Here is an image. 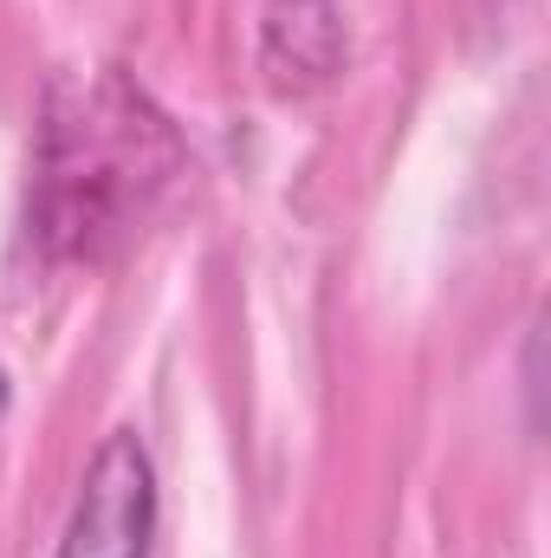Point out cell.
I'll use <instances>...</instances> for the list:
<instances>
[{"label": "cell", "mask_w": 551, "mask_h": 558, "mask_svg": "<svg viewBox=\"0 0 551 558\" xmlns=\"http://www.w3.org/2000/svg\"><path fill=\"white\" fill-rule=\"evenodd\" d=\"M188 149L124 65H65L46 92L33 234L59 260L118 254L182 175Z\"/></svg>", "instance_id": "cell-1"}, {"label": "cell", "mask_w": 551, "mask_h": 558, "mask_svg": "<svg viewBox=\"0 0 551 558\" xmlns=\"http://www.w3.org/2000/svg\"><path fill=\"white\" fill-rule=\"evenodd\" d=\"M149 533H156V468L137 435L118 428L98 441L52 558H149Z\"/></svg>", "instance_id": "cell-2"}, {"label": "cell", "mask_w": 551, "mask_h": 558, "mask_svg": "<svg viewBox=\"0 0 551 558\" xmlns=\"http://www.w3.org/2000/svg\"><path fill=\"white\" fill-rule=\"evenodd\" d=\"M267 65L285 78V65H298L305 78H325L338 65V26L325 0H279L267 20Z\"/></svg>", "instance_id": "cell-3"}, {"label": "cell", "mask_w": 551, "mask_h": 558, "mask_svg": "<svg viewBox=\"0 0 551 558\" xmlns=\"http://www.w3.org/2000/svg\"><path fill=\"white\" fill-rule=\"evenodd\" d=\"M0 397H7V377H0Z\"/></svg>", "instance_id": "cell-4"}]
</instances>
